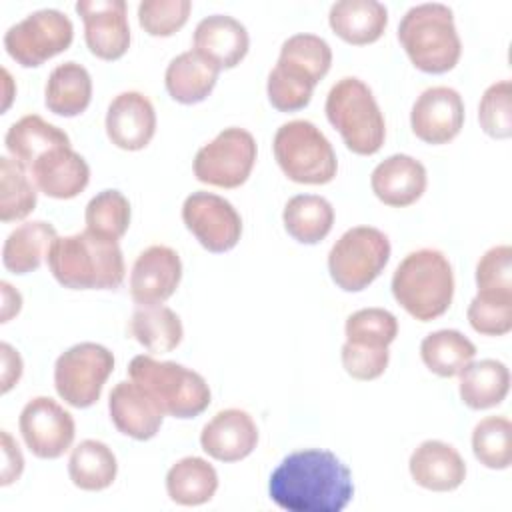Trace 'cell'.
Listing matches in <instances>:
<instances>
[{"instance_id": "1", "label": "cell", "mask_w": 512, "mask_h": 512, "mask_svg": "<svg viewBox=\"0 0 512 512\" xmlns=\"http://www.w3.org/2000/svg\"><path fill=\"white\" fill-rule=\"evenodd\" d=\"M270 500L288 512H340L354 496L350 468L330 450L288 454L270 474Z\"/></svg>"}, {"instance_id": "2", "label": "cell", "mask_w": 512, "mask_h": 512, "mask_svg": "<svg viewBox=\"0 0 512 512\" xmlns=\"http://www.w3.org/2000/svg\"><path fill=\"white\" fill-rule=\"evenodd\" d=\"M58 284L70 290H114L124 280V256L118 240L90 230L58 236L46 256Z\"/></svg>"}, {"instance_id": "3", "label": "cell", "mask_w": 512, "mask_h": 512, "mask_svg": "<svg viewBox=\"0 0 512 512\" xmlns=\"http://www.w3.org/2000/svg\"><path fill=\"white\" fill-rule=\"evenodd\" d=\"M392 296L420 322L440 318L448 312L454 298L450 260L434 248H420L406 254L392 274Z\"/></svg>"}, {"instance_id": "4", "label": "cell", "mask_w": 512, "mask_h": 512, "mask_svg": "<svg viewBox=\"0 0 512 512\" xmlns=\"http://www.w3.org/2000/svg\"><path fill=\"white\" fill-rule=\"evenodd\" d=\"M398 40L410 62L426 74L450 72L462 54L454 14L440 2L412 6L398 24Z\"/></svg>"}, {"instance_id": "5", "label": "cell", "mask_w": 512, "mask_h": 512, "mask_svg": "<svg viewBox=\"0 0 512 512\" xmlns=\"http://www.w3.org/2000/svg\"><path fill=\"white\" fill-rule=\"evenodd\" d=\"M324 112L350 152L372 156L382 148L386 122L370 86L360 78H340L326 96Z\"/></svg>"}, {"instance_id": "6", "label": "cell", "mask_w": 512, "mask_h": 512, "mask_svg": "<svg viewBox=\"0 0 512 512\" xmlns=\"http://www.w3.org/2000/svg\"><path fill=\"white\" fill-rule=\"evenodd\" d=\"M128 376L156 400L166 416L188 420L210 406L208 382L182 364L140 354L130 360Z\"/></svg>"}, {"instance_id": "7", "label": "cell", "mask_w": 512, "mask_h": 512, "mask_svg": "<svg viewBox=\"0 0 512 512\" xmlns=\"http://www.w3.org/2000/svg\"><path fill=\"white\" fill-rule=\"evenodd\" d=\"M274 158L292 182L328 184L338 170L336 152L324 132L310 120L282 124L272 142Z\"/></svg>"}, {"instance_id": "8", "label": "cell", "mask_w": 512, "mask_h": 512, "mask_svg": "<svg viewBox=\"0 0 512 512\" xmlns=\"http://www.w3.org/2000/svg\"><path fill=\"white\" fill-rule=\"evenodd\" d=\"M388 260V236L374 226H354L330 248L328 272L344 292H360L380 276Z\"/></svg>"}, {"instance_id": "9", "label": "cell", "mask_w": 512, "mask_h": 512, "mask_svg": "<svg viewBox=\"0 0 512 512\" xmlns=\"http://www.w3.org/2000/svg\"><path fill=\"white\" fill-rule=\"evenodd\" d=\"M114 370V354L96 342H80L62 352L54 364V388L72 408H88L100 400Z\"/></svg>"}, {"instance_id": "10", "label": "cell", "mask_w": 512, "mask_h": 512, "mask_svg": "<svg viewBox=\"0 0 512 512\" xmlns=\"http://www.w3.org/2000/svg\"><path fill=\"white\" fill-rule=\"evenodd\" d=\"M74 40L70 18L56 8H42L10 26L4 34V48L16 64L36 68L62 54Z\"/></svg>"}, {"instance_id": "11", "label": "cell", "mask_w": 512, "mask_h": 512, "mask_svg": "<svg viewBox=\"0 0 512 512\" xmlns=\"http://www.w3.org/2000/svg\"><path fill=\"white\" fill-rule=\"evenodd\" d=\"M256 152V140L248 130L238 126L224 128L196 152L194 176L210 186L238 188L248 180L256 164Z\"/></svg>"}, {"instance_id": "12", "label": "cell", "mask_w": 512, "mask_h": 512, "mask_svg": "<svg viewBox=\"0 0 512 512\" xmlns=\"http://www.w3.org/2000/svg\"><path fill=\"white\" fill-rule=\"evenodd\" d=\"M182 222L200 246L214 254L232 250L242 236L238 210L212 192H192L182 204Z\"/></svg>"}, {"instance_id": "13", "label": "cell", "mask_w": 512, "mask_h": 512, "mask_svg": "<svg viewBox=\"0 0 512 512\" xmlns=\"http://www.w3.org/2000/svg\"><path fill=\"white\" fill-rule=\"evenodd\" d=\"M18 428L26 448L42 460H56L70 450L76 424L68 410L48 396H36L20 412Z\"/></svg>"}, {"instance_id": "14", "label": "cell", "mask_w": 512, "mask_h": 512, "mask_svg": "<svg viewBox=\"0 0 512 512\" xmlns=\"http://www.w3.org/2000/svg\"><path fill=\"white\" fill-rule=\"evenodd\" d=\"M88 50L100 60H118L130 48L128 6L124 0H78Z\"/></svg>"}, {"instance_id": "15", "label": "cell", "mask_w": 512, "mask_h": 512, "mask_svg": "<svg viewBox=\"0 0 512 512\" xmlns=\"http://www.w3.org/2000/svg\"><path fill=\"white\" fill-rule=\"evenodd\" d=\"M410 126L426 144H448L464 126V100L450 86L426 88L410 110Z\"/></svg>"}, {"instance_id": "16", "label": "cell", "mask_w": 512, "mask_h": 512, "mask_svg": "<svg viewBox=\"0 0 512 512\" xmlns=\"http://www.w3.org/2000/svg\"><path fill=\"white\" fill-rule=\"evenodd\" d=\"M182 262L176 250L164 244L148 246L138 254L130 272V296L138 306L164 304L178 288Z\"/></svg>"}, {"instance_id": "17", "label": "cell", "mask_w": 512, "mask_h": 512, "mask_svg": "<svg viewBox=\"0 0 512 512\" xmlns=\"http://www.w3.org/2000/svg\"><path fill=\"white\" fill-rule=\"evenodd\" d=\"M156 132V110L148 96L136 90L120 92L106 112V134L122 150L136 152L150 144Z\"/></svg>"}, {"instance_id": "18", "label": "cell", "mask_w": 512, "mask_h": 512, "mask_svg": "<svg viewBox=\"0 0 512 512\" xmlns=\"http://www.w3.org/2000/svg\"><path fill=\"white\" fill-rule=\"evenodd\" d=\"M258 426L246 410L226 408L212 416L200 432L202 450L218 462H238L254 452Z\"/></svg>"}, {"instance_id": "19", "label": "cell", "mask_w": 512, "mask_h": 512, "mask_svg": "<svg viewBox=\"0 0 512 512\" xmlns=\"http://www.w3.org/2000/svg\"><path fill=\"white\" fill-rule=\"evenodd\" d=\"M108 412L118 432L134 440L154 438L166 416L156 400L134 380H122L110 390Z\"/></svg>"}, {"instance_id": "20", "label": "cell", "mask_w": 512, "mask_h": 512, "mask_svg": "<svg viewBox=\"0 0 512 512\" xmlns=\"http://www.w3.org/2000/svg\"><path fill=\"white\" fill-rule=\"evenodd\" d=\"M28 172L36 188L56 200L78 196L90 182V166L72 146H58L42 154Z\"/></svg>"}, {"instance_id": "21", "label": "cell", "mask_w": 512, "mask_h": 512, "mask_svg": "<svg viewBox=\"0 0 512 512\" xmlns=\"http://www.w3.org/2000/svg\"><path fill=\"white\" fill-rule=\"evenodd\" d=\"M428 174L420 160L408 154H392L382 160L370 176L374 196L392 208L414 204L426 192Z\"/></svg>"}, {"instance_id": "22", "label": "cell", "mask_w": 512, "mask_h": 512, "mask_svg": "<svg viewBox=\"0 0 512 512\" xmlns=\"http://www.w3.org/2000/svg\"><path fill=\"white\" fill-rule=\"evenodd\" d=\"M192 44V50L204 54L222 70L234 68L244 60L250 48V36L240 20L228 14H212L196 24Z\"/></svg>"}, {"instance_id": "23", "label": "cell", "mask_w": 512, "mask_h": 512, "mask_svg": "<svg viewBox=\"0 0 512 512\" xmlns=\"http://www.w3.org/2000/svg\"><path fill=\"white\" fill-rule=\"evenodd\" d=\"M412 480L432 492H452L466 478V462L460 452L442 440H424L408 460Z\"/></svg>"}, {"instance_id": "24", "label": "cell", "mask_w": 512, "mask_h": 512, "mask_svg": "<svg viewBox=\"0 0 512 512\" xmlns=\"http://www.w3.org/2000/svg\"><path fill=\"white\" fill-rule=\"evenodd\" d=\"M328 24L344 42L366 46L384 34L388 10L376 0H340L330 6Z\"/></svg>"}, {"instance_id": "25", "label": "cell", "mask_w": 512, "mask_h": 512, "mask_svg": "<svg viewBox=\"0 0 512 512\" xmlns=\"http://www.w3.org/2000/svg\"><path fill=\"white\" fill-rule=\"evenodd\" d=\"M220 68L196 50H188L170 60L164 84L172 100L180 104H198L210 96Z\"/></svg>"}, {"instance_id": "26", "label": "cell", "mask_w": 512, "mask_h": 512, "mask_svg": "<svg viewBox=\"0 0 512 512\" xmlns=\"http://www.w3.org/2000/svg\"><path fill=\"white\" fill-rule=\"evenodd\" d=\"M92 100V78L90 72L74 62L58 64L44 86V104L46 108L64 118L82 114Z\"/></svg>"}, {"instance_id": "27", "label": "cell", "mask_w": 512, "mask_h": 512, "mask_svg": "<svg viewBox=\"0 0 512 512\" xmlns=\"http://www.w3.org/2000/svg\"><path fill=\"white\" fill-rule=\"evenodd\" d=\"M4 144L12 158L30 170L42 154L58 146H70V138L62 128L46 122L42 116L26 114L8 128Z\"/></svg>"}, {"instance_id": "28", "label": "cell", "mask_w": 512, "mask_h": 512, "mask_svg": "<svg viewBox=\"0 0 512 512\" xmlns=\"http://www.w3.org/2000/svg\"><path fill=\"white\" fill-rule=\"evenodd\" d=\"M458 392L472 410H486L502 404L510 390V372L504 362L484 358L470 362L460 370Z\"/></svg>"}, {"instance_id": "29", "label": "cell", "mask_w": 512, "mask_h": 512, "mask_svg": "<svg viewBox=\"0 0 512 512\" xmlns=\"http://www.w3.org/2000/svg\"><path fill=\"white\" fill-rule=\"evenodd\" d=\"M58 232L44 220L24 222L8 234L2 246V264L12 274H28L40 268Z\"/></svg>"}, {"instance_id": "30", "label": "cell", "mask_w": 512, "mask_h": 512, "mask_svg": "<svg viewBox=\"0 0 512 512\" xmlns=\"http://www.w3.org/2000/svg\"><path fill=\"white\" fill-rule=\"evenodd\" d=\"M218 490L216 468L198 456L180 458L166 474V492L180 506H200L212 500Z\"/></svg>"}, {"instance_id": "31", "label": "cell", "mask_w": 512, "mask_h": 512, "mask_svg": "<svg viewBox=\"0 0 512 512\" xmlns=\"http://www.w3.org/2000/svg\"><path fill=\"white\" fill-rule=\"evenodd\" d=\"M286 232L300 244L322 242L334 224L332 204L318 194L292 196L282 212Z\"/></svg>"}, {"instance_id": "32", "label": "cell", "mask_w": 512, "mask_h": 512, "mask_svg": "<svg viewBox=\"0 0 512 512\" xmlns=\"http://www.w3.org/2000/svg\"><path fill=\"white\" fill-rule=\"evenodd\" d=\"M118 474L114 452L100 440H82L72 448L68 460V476L72 484L86 492H100L112 486Z\"/></svg>"}, {"instance_id": "33", "label": "cell", "mask_w": 512, "mask_h": 512, "mask_svg": "<svg viewBox=\"0 0 512 512\" xmlns=\"http://www.w3.org/2000/svg\"><path fill=\"white\" fill-rule=\"evenodd\" d=\"M130 336L152 354L174 350L184 336L180 316L162 304L138 306L130 318Z\"/></svg>"}, {"instance_id": "34", "label": "cell", "mask_w": 512, "mask_h": 512, "mask_svg": "<svg viewBox=\"0 0 512 512\" xmlns=\"http://www.w3.org/2000/svg\"><path fill=\"white\" fill-rule=\"evenodd\" d=\"M476 356V346L458 330H436L420 342V358L440 378L458 376Z\"/></svg>"}, {"instance_id": "35", "label": "cell", "mask_w": 512, "mask_h": 512, "mask_svg": "<svg viewBox=\"0 0 512 512\" xmlns=\"http://www.w3.org/2000/svg\"><path fill=\"white\" fill-rule=\"evenodd\" d=\"M36 190L20 162L10 156L0 158V220L4 224L24 220L36 208Z\"/></svg>"}, {"instance_id": "36", "label": "cell", "mask_w": 512, "mask_h": 512, "mask_svg": "<svg viewBox=\"0 0 512 512\" xmlns=\"http://www.w3.org/2000/svg\"><path fill=\"white\" fill-rule=\"evenodd\" d=\"M472 452L490 470H506L512 464V424L504 416H488L472 430Z\"/></svg>"}, {"instance_id": "37", "label": "cell", "mask_w": 512, "mask_h": 512, "mask_svg": "<svg viewBox=\"0 0 512 512\" xmlns=\"http://www.w3.org/2000/svg\"><path fill=\"white\" fill-rule=\"evenodd\" d=\"M84 222L86 230L120 240L130 226V202L120 190H102L86 204Z\"/></svg>"}, {"instance_id": "38", "label": "cell", "mask_w": 512, "mask_h": 512, "mask_svg": "<svg viewBox=\"0 0 512 512\" xmlns=\"http://www.w3.org/2000/svg\"><path fill=\"white\" fill-rule=\"evenodd\" d=\"M316 82L304 74L302 70L276 62V66L268 74V100L280 112H296L308 106L312 100Z\"/></svg>"}, {"instance_id": "39", "label": "cell", "mask_w": 512, "mask_h": 512, "mask_svg": "<svg viewBox=\"0 0 512 512\" xmlns=\"http://www.w3.org/2000/svg\"><path fill=\"white\" fill-rule=\"evenodd\" d=\"M278 62L302 70L318 84L332 66V50L324 38L302 32L284 40Z\"/></svg>"}, {"instance_id": "40", "label": "cell", "mask_w": 512, "mask_h": 512, "mask_svg": "<svg viewBox=\"0 0 512 512\" xmlns=\"http://www.w3.org/2000/svg\"><path fill=\"white\" fill-rule=\"evenodd\" d=\"M346 342L388 348L398 336V320L384 308H362L348 316Z\"/></svg>"}, {"instance_id": "41", "label": "cell", "mask_w": 512, "mask_h": 512, "mask_svg": "<svg viewBox=\"0 0 512 512\" xmlns=\"http://www.w3.org/2000/svg\"><path fill=\"white\" fill-rule=\"evenodd\" d=\"M476 286L480 296L512 300V248L492 246L476 264Z\"/></svg>"}, {"instance_id": "42", "label": "cell", "mask_w": 512, "mask_h": 512, "mask_svg": "<svg viewBox=\"0 0 512 512\" xmlns=\"http://www.w3.org/2000/svg\"><path fill=\"white\" fill-rule=\"evenodd\" d=\"M480 128L498 140L512 136V82L500 80L490 84L478 104Z\"/></svg>"}, {"instance_id": "43", "label": "cell", "mask_w": 512, "mask_h": 512, "mask_svg": "<svg viewBox=\"0 0 512 512\" xmlns=\"http://www.w3.org/2000/svg\"><path fill=\"white\" fill-rule=\"evenodd\" d=\"M190 10V0H142L138 4V24L146 34L166 38L188 22Z\"/></svg>"}, {"instance_id": "44", "label": "cell", "mask_w": 512, "mask_h": 512, "mask_svg": "<svg viewBox=\"0 0 512 512\" xmlns=\"http://www.w3.org/2000/svg\"><path fill=\"white\" fill-rule=\"evenodd\" d=\"M470 326L484 336H504L512 330V300L476 294L468 306Z\"/></svg>"}, {"instance_id": "45", "label": "cell", "mask_w": 512, "mask_h": 512, "mask_svg": "<svg viewBox=\"0 0 512 512\" xmlns=\"http://www.w3.org/2000/svg\"><path fill=\"white\" fill-rule=\"evenodd\" d=\"M340 358L348 376H352L354 380L368 382L384 374V370L388 368L390 352L388 348L382 346H362L344 342Z\"/></svg>"}, {"instance_id": "46", "label": "cell", "mask_w": 512, "mask_h": 512, "mask_svg": "<svg viewBox=\"0 0 512 512\" xmlns=\"http://www.w3.org/2000/svg\"><path fill=\"white\" fill-rule=\"evenodd\" d=\"M0 436H2V478H0V484L8 486V484H12L14 480L20 478V474L24 470V458H22V452H20L18 444L14 442V438L10 436L8 430H2Z\"/></svg>"}, {"instance_id": "47", "label": "cell", "mask_w": 512, "mask_h": 512, "mask_svg": "<svg viewBox=\"0 0 512 512\" xmlns=\"http://www.w3.org/2000/svg\"><path fill=\"white\" fill-rule=\"evenodd\" d=\"M0 352H2V392L6 394L14 384H18L22 376V358L8 342L0 344Z\"/></svg>"}, {"instance_id": "48", "label": "cell", "mask_w": 512, "mask_h": 512, "mask_svg": "<svg viewBox=\"0 0 512 512\" xmlns=\"http://www.w3.org/2000/svg\"><path fill=\"white\" fill-rule=\"evenodd\" d=\"M2 288V322H8L12 316H16L22 308V296L18 290H14L8 282L0 284Z\"/></svg>"}, {"instance_id": "49", "label": "cell", "mask_w": 512, "mask_h": 512, "mask_svg": "<svg viewBox=\"0 0 512 512\" xmlns=\"http://www.w3.org/2000/svg\"><path fill=\"white\" fill-rule=\"evenodd\" d=\"M2 74H4V82H6V102H4V110L10 106V92H8V86H10V74H8V70H2Z\"/></svg>"}]
</instances>
